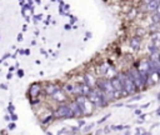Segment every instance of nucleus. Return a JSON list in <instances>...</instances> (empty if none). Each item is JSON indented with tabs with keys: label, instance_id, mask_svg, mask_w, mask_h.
<instances>
[{
	"label": "nucleus",
	"instance_id": "f257e3e1",
	"mask_svg": "<svg viewBox=\"0 0 160 135\" xmlns=\"http://www.w3.org/2000/svg\"><path fill=\"white\" fill-rule=\"evenodd\" d=\"M120 80L123 84V89H125V94H135L136 91V86L133 81V79L130 78L129 74H120Z\"/></svg>",
	"mask_w": 160,
	"mask_h": 135
},
{
	"label": "nucleus",
	"instance_id": "f03ea898",
	"mask_svg": "<svg viewBox=\"0 0 160 135\" xmlns=\"http://www.w3.org/2000/svg\"><path fill=\"white\" fill-rule=\"evenodd\" d=\"M89 100L91 103L97 104V105H105L106 104V99L104 98V94L102 90H90L88 93Z\"/></svg>",
	"mask_w": 160,
	"mask_h": 135
},
{
	"label": "nucleus",
	"instance_id": "7ed1b4c3",
	"mask_svg": "<svg viewBox=\"0 0 160 135\" xmlns=\"http://www.w3.org/2000/svg\"><path fill=\"white\" fill-rule=\"evenodd\" d=\"M75 103H76V104L79 105V108L81 109V113H83V114L88 115V114L91 113V101H90L89 99H86L85 95L78 96V99H76Z\"/></svg>",
	"mask_w": 160,
	"mask_h": 135
},
{
	"label": "nucleus",
	"instance_id": "20e7f679",
	"mask_svg": "<svg viewBox=\"0 0 160 135\" xmlns=\"http://www.w3.org/2000/svg\"><path fill=\"white\" fill-rule=\"evenodd\" d=\"M129 75L133 79V81H134L136 88H143L145 85V78L146 76H144L139 70H133V72L129 73Z\"/></svg>",
	"mask_w": 160,
	"mask_h": 135
},
{
	"label": "nucleus",
	"instance_id": "39448f33",
	"mask_svg": "<svg viewBox=\"0 0 160 135\" xmlns=\"http://www.w3.org/2000/svg\"><path fill=\"white\" fill-rule=\"evenodd\" d=\"M55 116L56 118H73L74 114L70 109V107H67V105H61L56 109L55 111Z\"/></svg>",
	"mask_w": 160,
	"mask_h": 135
},
{
	"label": "nucleus",
	"instance_id": "423d86ee",
	"mask_svg": "<svg viewBox=\"0 0 160 135\" xmlns=\"http://www.w3.org/2000/svg\"><path fill=\"white\" fill-rule=\"evenodd\" d=\"M98 85H99V90H102L104 93H114V89H113L110 80H100L98 83Z\"/></svg>",
	"mask_w": 160,
	"mask_h": 135
},
{
	"label": "nucleus",
	"instance_id": "0eeeda50",
	"mask_svg": "<svg viewBox=\"0 0 160 135\" xmlns=\"http://www.w3.org/2000/svg\"><path fill=\"white\" fill-rule=\"evenodd\" d=\"M110 83H111V85H113V89H114V93H121L123 91V84H121V80H120V78H114V79H111L110 80ZM115 94V95H116Z\"/></svg>",
	"mask_w": 160,
	"mask_h": 135
},
{
	"label": "nucleus",
	"instance_id": "6e6552de",
	"mask_svg": "<svg viewBox=\"0 0 160 135\" xmlns=\"http://www.w3.org/2000/svg\"><path fill=\"white\" fill-rule=\"evenodd\" d=\"M70 109H71V111H73L74 116H80V115H83V113H81V109L79 108V105H78L76 103H73V104H70Z\"/></svg>",
	"mask_w": 160,
	"mask_h": 135
},
{
	"label": "nucleus",
	"instance_id": "1a4fd4ad",
	"mask_svg": "<svg viewBox=\"0 0 160 135\" xmlns=\"http://www.w3.org/2000/svg\"><path fill=\"white\" fill-rule=\"evenodd\" d=\"M51 95H53V98H54L55 100H58V101H64V100H65V95H64L59 89H56Z\"/></svg>",
	"mask_w": 160,
	"mask_h": 135
},
{
	"label": "nucleus",
	"instance_id": "9d476101",
	"mask_svg": "<svg viewBox=\"0 0 160 135\" xmlns=\"http://www.w3.org/2000/svg\"><path fill=\"white\" fill-rule=\"evenodd\" d=\"M40 93V85L39 84H33V86H31L30 89V95L31 96H38V94Z\"/></svg>",
	"mask_w": 160,
	"mask_h": 135
},
{
	"label": "nucleus",
	"instance_id": "9b49d317",
	"mask_svg": "<svg viewBox=\"0 0 160 135\" xmlns=\"http://www.w3.org/2000/svg\"><path fill=\"white\" fill-rule=\"evenodd\" d=\"M146 4H148L146 5V10H149V11H154L155 9H158V2H156V0H151V2H149Z\"/></svg>",
	"mask_w": 160,
	"mask_h": 135
},
{
	"label": "nucleus",
	"instance_id": "f8f14e48",
	"mask_svg": "<svg viewBox=\"0 0 160 135\" xmlns=\"http://www.w3.org/2000/svg\"><path fill=\"white\" fill-rule=\"evenodd\" d=\"M85 80H86V85H88L89 88H93V86L95 85V80L93 79V76H90V75H85Z\"/></svg>",
	"mask_w": 160,
	"mask_h": 135
},
{
	"label": "nucleus",
	"instance_id": "ddd939ff",
	"mask_svg": "<svg viewBox=\"0 0 160 135\" xmlns=\"http://www.w3.org/2000/svg\"><path fill=\"white\" fill-rule=\"evenodd\" d=\"M130 45L134 48V49H138L140 46V39L139 38H134L132 41H130Z\"/></svg>",
	"mask_w": 160,
	"mask_h": 135
},
{
	"label": "nucleus",
	"instance_id": "4468645a",
	"mask_svg": "<svg viewBox=\"0 0 160 135\" xmlns=\"http://www.w3.org/2000/svg\"><path fill=\"white\" fill-rule=\"evenodd\" d=\"M55 90H56V88H55L54 85H50V86L46 88V93H48V94H53Z\"/></svg>",
	"mask_w": 160,
	"mask_h": 135
},
{
	"label": "nucleus",
	"instance_id": "2eb2a0df",
	"mask_svg": "<svg viewBox=\"0 0 160 135\" xmlns=\"http://www.w3.org/2000/svg\"><path fill=\"white\" fill-rule=\"evenodd\" d=\"M65 91H68V93H74V86H73V85H67V86H65Z\"/></svg>",
	"mask_w": 160,
	"mask_h": 135
},
{
	"label": "nucleus",
	"instance_id": "dca6fc26",
	"mask_svg": "<svg viewBox=\"0 0 160 135\" xmlns=\"http://www.w3.org/2000/svg\"><path fill=\"white\" fill-rule=\"evenodd\" d=\"M106 68H108V65H106V64H104V65L102 66V70H99V73L105 74V73H106Z\"/></svg>",
	"mask_w": 160,
	"mask_h": 135
},
{
	"label": "nucleus",
	"instance_id": "f3484780",
	"mask_svg": "<svg viewBox=\"0 0 160 135\" xmlns=\"http://www.w3.org/2000/svg\"><path fill=\"white\" fill-rule=\"evenodd\" d=\"M158 20H159V14L156 13V14L154 15V21H158Z\"/></svg>",
	"mask_w": 160,
	"mask_h": 135
},
{
	"label": "nucleus",
	"instance_id": "a211bd4d",
	"mask_svg": "<svg viewBox=\"0 0 160 135\" xmlns=\"http://www.w3.org/2000/svg\"><path fill=\"white\" fill-rule=\"evenodd\" d=\"M149 2H151V0H145V3H149Z\"/></svg>",
	"mask_w": 160,
	"mask_h": 135
}]
</instances>
